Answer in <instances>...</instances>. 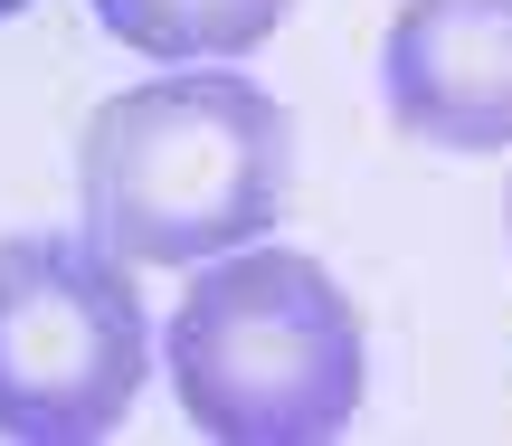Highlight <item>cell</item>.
<instances>
[{"instance_id": "6", "label": "cell", "mask_w": 512, "mask_h": 446, "mask_svg": "<svg viewBox=\"0 0 512 446\" xmlns=\"http://www.w3.org/2000/svg\"><path fill=\"white\" fill-rule=\"evenodd\" d=\"M10 10H29V0H0V19H10Z\"/></svg>"}, {"instance_id": "4", "label": "cell", "mask_w": 512, "mask_h": 446, "mask_svg": "<svg viewBox=\"0 0 512 446\" xmlns=\"http://www.w3.org/2000/svg\"><path fill=\"white\" fill-rule=\"evenodd\" d=\"M389 124L437 152L512 143V0H399L380 38Z\"/></svg>"}, {"instance_id": "1", "label": "cell", "mask_w": 512, "mask_h": 446, "mask_svg": "<svg viewBox=\"0 0 512 446\" xmlns=\"http://www.w3.org/2000/svg\"><path fill=\"white\" fill-rule=\"evenodd\" d=\"M285 181H294L285 105L228 67L124 86L76 133L86 228L124 266H200L266 238L285 209Z\"/></svg>"}, {"instance_id": "2", "label": "cell", "mask_w": 512, "mask_h": 446, "mask_svg": "<svg viewBox=\"0 0 512 446\" xmlns=\"http://www.w3.org/2000/svg\"><path fill=\"white\" fill-rule=\"evenodd\" d=\"M171 390L219 446H323L361 409V314L304 247H228L171 314Z\"/></svg>"}, {"instance_id": "3", "label": "cell", "mask_w": 512, "mask_h": 446, "mask_svg": "<svg viewBox=\"0 0 512 446\" xmlns=\"http://www.w3.org/2000/svg\"><path fill=\"white\" fill-rule=\"evenodd\" d=\"M143 295L105 238H0V437L86 446L143 390Z\"/></svg>"}, {"instance_id": "7", "label": "cell", "mask_w": 512, "mask_h": 446, "mask_svg": "<svg viewBox=\"0 0 512 446\" xmlns=\"http://www.w3.org/2000/svg\"><path fill=\"white\" fill-rule=\"evenodd\" d=\"M503 228H512V190H503Z\"/></svg>"}, {"instance_id": "5", "label": "cell", "mask_w": 512, "mask_h": 446, "mask_svg": "<svg viewBox=\"0 0 512 446\" xmlns=\"http://www.w3.org/2000/svg\"><path fill=\"white\" fill-rule=\"evenodd\" d=\"M294 0H95L105 38L162 57V67H190V57H247L285 29Z\"/></svg>"}]
</instances>
